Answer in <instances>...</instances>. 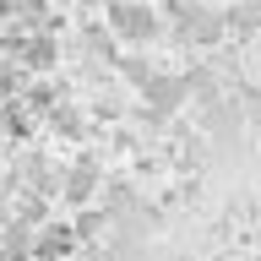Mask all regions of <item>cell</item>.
<instances>
[{"label":"cell","instance_id":"cell-1","mask_svg":"<svg viewBox=\"0 0 261 261\" xmlns=\"http://www.w3.org/2000/svg\"><path fill=\"white\" fill-rule=\"evenodd\" d=\"M228 33V11L207 0H174V38L185 49H212Z\"/></svg>","mask_w":261,"mask_h":261},{"label":"cell","instance_id":"cell-2","mask_svg":"<svg viewBox=\"0 0 261 261\" xmlns=\"http://www.w3.org/2000/svg\"><path fill=\"white\" fill-rule=\"evenodd\" d=\"M109 33L120 38V44H152L163 33V16L152 0H109Z\"/></svg>","mask_w":261,"mask_h":261},{"label":"cell","instance_id":"cell-3","mask_svg":"<svg viewBox=\"0 0 261 261\" xmlns=\"http://www.w3.org/2000/svg\"><path fill=\"white\" fill-rule=\"evenodd\" d=\"M55 33H38V28H11L6 33V60L22 65V71H49L55 65Z\"/></svg>","mask_w":261,"mask_h":261},{"label":"cell","instance_id":"cell-4","mask_svg":"<svg viewBox=\"0 0 261 261\" xmlns=\"http://www.w3.org/2000/svg\"><path fill=\"white\" fill-rule=\"evenodd\" d=\"M136 93H142V103H147L152 114H174L179 103L191 98V87H185V76H174V71H152Z\"/></svg>","mask_w":261,"mask_h":261},{"label":"cell","instance_id":"cell-5","mask_svg":"<svg viewBox=\"0 0 261 261\" xmlns=\"http://www.w3.org/2000/svg\"><path fill=\"white\" fill-rule=\"evenodd\" d=\"M0 22L49 33V6H44V0H0Z\"/></svg>","mask_w":261,"mask_h":261},{"label":"cell","instance_id":"cell-6","mask_svg":"<svg viewBox=\"0 0 261 261\" xmlns=\"http://www.w3.org/2000/svg\"><path fill=\"white\" fill-rule=\"evenodd\" d=\"M76 240H82V234H76L71 223H49L44 234H38V245H33V250H38V261H65L71 250H76Z\"/></svg>","mask_w":261,"mask_h":261},{"label":"cell","instance_id":"cell-7","mask_svg":"<svg viewBox=\"0 0 261 261\" xmlns=\"http://www.w3.org/2000/svg\"><path fill=\"white\" fill-rule=\"evenodd\" d=\"M98 191V163H82V169H71V185H65V201H87V196Z\"/></svg>","mask_w":261,"mask_h":261},{"label":"cell","instance_id":"cell-8","mask_svg":"<svg viewBox=\"0 0 261 261\" xmlns=\"http://www.w3.org/2000/svg\"><path fill=\"white\" fill-rule=\"evenodd\" d=\"M87 6H93V0H87ZM98 6H109V0H98Z\"/></svg>","mask_w":261,"mask_h":261},{"label":"cell","instance_id":"cell-9","mask_svg":"<svg viewBox=\"0 0 261 261\" xmlns=\"http://www.w3.org/2000/svg\"><path fill=\"white\" fill-rule=\"evenodd\" d=\"M223 6H228V0H223Z\"/></svg>","mask_w":261,"mask_h":261}]
</instances>
